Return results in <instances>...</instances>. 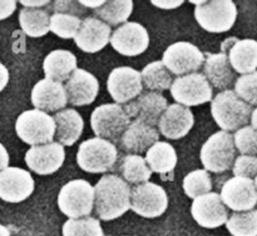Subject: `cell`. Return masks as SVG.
Here are the masks:
<instances>
[{
	"instance_id": "33",
	"label": "cell",
	"mask_w": 257,
	"mask_h": 236,
	"mask_svg": "<svg viewBox=\"0 0 257 236\" xmlns=\"http://www.w3.org/2000/svg\"><path fill=\"white\" fill-rule=\"evenodd\" d=\"M225 225L232 236H257V210L233 212Z\"/></svg>"
},
{
	"instance_id": "13",
	"label": "cell",
	"mask_w": 257,
	"mask_h": 236,
	"mask_svg": "<svg viewBox=\"0 0 257 236\" xmlns=\"http://www.w3.org/2000/svg\"><path fill=\"white\" fill-rule=\"evenodd\" d=\"M109 42L120 55L137 56L150 46V34L140 22H127L112 32Z\"/></svg>"
},
{
	"instance_id": "39",
	"label": "cell",
	"mask_w": 257,
	"mask_h": 236,
	"mask_svg": "<svg viewBox=\"0 0 257 236\" xmlns=\"http://www.w3.org/2000/svg\"><path fill=\"white\" fill-rule=\"evenodd\" d=\"M233 176L255 179L257 175V156L240 155L235 159L232 165Z\"/></svg>"
},
{
	"instance_id": "40",
	"label": "cell",
	"mask_w": 257,
	"mask_h": 236,
	"mask_svg": "<svg viewBox=\"0 0 257 236\" xmlns=\"http://www.w3.org/2000/svg\"><path fill=\"white\" fill-rule=\"evenodd\" d=\"M54 10L59 14H69L74 16L84 14V8L78 2H54Z\"/></svg>"
},
{
	"instance_id": "6",
	"label": "cell",
	"mask_w": 257,
	"mask_h": 236,
	"mask_svg": "<svg viewBox=\"0 0 257 236\" xmlns=\"http://www.w3.org/2000/svg\"><path fill=\"white\" fill-rule=\"evenodd\" d=\"M15 132L19 139L30 146L54 142L55 122L48 112L32 109L23 112L15 122Z\"/></svg>"
},
{
	"instance_id": "31",
	"label": "cell",
	"mask_w": 257,
	"mask_h": 236,
	"mask_svg": "<svg viewBox=\"0 0 257 236\" xmlns=\"http://www.w3.org/2000/svg\"><path fill=\"white\" fill-rule=\"evenodd\" d=\"M141 72L143 88L150 92H161L168 90L172 85V74L162 62H152L143 68Z\"/></svg>"
},
{
	"instance_id": "42",
	"label": "cell",
	"mask_w": 257,
	"mask_h": 236,
	"mask_svg": "<svg viewBox=\"0 0 257 236\" xmlns=\"http://www.w3.org/2000/svg\"><path fill=\"white\" fill-rule=\"evenodd\" d=\"M152 5L155 6L160 8V9H165V10H171V9H176V8L181 6L185 2L182 0H176V2H161V0H152Z\"/></svg>"
},
{
	"instance_id": "17",
	"label": "cell",
	"mask_w": 257,
	"mask_h": 236,
	"mask_svg": "<svg viewBox=\"0 0 257 236\" xmlns=\"http://www.w3.org/2000/svg\"><path fill=\"white\" fill-rule=\"evenodd\" d=\"M191 214L200 226L216 229L226 224L228 210L218 192H208L196 198L191 206Z\"/></svg>"
},
{
	"instance_id": "45",
	"label": "cell",
	"mask_w": 257,
	"mask_h": 236,
	"mask_svg": "<svg viewBox=\"0 0 257 236\" xmlns=\"http://www.w3.org/2000/svg\"><path fill=\"white\" fill-rule=\"evenodd\" d=\"M19 2L24 8H29V9H40V8L49 4L50 2H48V0H40V2H28V0H22V2Z\"/></svg>"
},
{
	"instance_id": "1",
	"label": "cell",
	"mask_w": 257,
	"mask_h": 236,
	"mask_svg": "<svg viewBox=\"0 0 257 236\" xmlns=\"http://www.w3.org/2000/svg\"><path fill=\"white\" fill-rule=\"evenodd\" d=\"M94 209L104 222L123 216L131 210V186L118 175H103L94 186Z\"/></svg>"
},
{
	"instance_id": "43",
	"label": "cell",
	"mask_w": 257,
	"mask_h": 236,
	"mask_svg": "<svg viewBox=\"0 0 257 236\" xmlns=\"http://www.w3.org/2000/svg\"><path fill=\"white\" fill-rule=\"evenodd\" d=\"M9 82V70L3 62H0V92L7 88Z\"/></svg>"
},
{
	"instance_id": "26",
	"label": "cell",
	"mask_w": 257,
	"mask_h": 236,
	"mask_svg": "<svg viewBox=\"0 0 257 236\" xmlns=\"http://www.w3.org/2000/svg\"><path fill=\"white\" fill-rule=\"evenodd\" d=\"M55 122V139L63 146H73L84 129L82 115L74 109H63L53 116Z\"/></svg>"
},
{
	"instance_id": "24",
	"label": "cell",
	"mask_w": 257,
	"mask_h": 236,
	"mask_svg": "<svg viewBox=\"0 0 257 236\" xmlns=\"http://www.w3.org/2000/svg\"><path fill=\"white\" fill-rule=\"evenodd\" d=\"M160 142V132L140 120H133L119 139V148L130 154L146 152L153 144Z\"/></svg>"
},
{
	"instance_id": "49",
	"label": "cell",
	"mask_w": 257,
	"mask_h": 236,
	"mask_svg": "<svg viewBox=\"0 0 257 236\" xmlns=\"http://www.w3.org/2000/svg\"><path fill=\"white\" fill-rule=\"evenodd\" d=\"M253 184H255V188H256V190H257V175H256L255 179H253Z\"/></svg>"
},
{
	"instance_id": "19",
	"label": "cell",
	"mask_w": 257,
	"mask_h": 236,
	"mask_svg": "<svg viewBox=\"0 0 257 236\" xmlns=\"http://www.w3.org/2000/svg\"><path fill=\"white\" fill-rule=\"evenodd\" d=\"M167 106V99L161 92H142L137 99L125 104L123 109L131 119L133 118L135 120H140L155 128Z\"/></svg>"
},
{
	"instance_id": "38",
	"label": "cell",
	"mask_w": 257,
	"mask_h": 236,
	"mask_svg": "<svg viewBox=\"0 0 257 236\" xmlns=\"http://www.w3.org/2000/svg\"><path fill=\"white\" fill-rule=\"evenodd\" d=\"M233 144H235L236 152L241 155H257V130L253 129L251 125L241 128L233 134Z\"/></svg>"
},
{
	"instance_id": "47",
	"label": "cell",
	"mask_w": 257,
	"mask_h": 236,
	"mask_svg": "<svg viewBox=\"0 0 257 236\" xmlns=\"http://www.w3.org/2000/svg\"><path fill=\"white\" fill-rule=\"evenodd\" d=\"M250 122H251V126H252L255 130H257V106L256 109H253L252 112H251Z\"/></svg>"
},
{
	"instance_id": "22",
	"label": "cell",
	"mask_w": 257,
	"mask_h": 236,
	"mask_svg": "<svg viewBox=\"0 0 257 236\" xmlns=\"http://www.w3.org/2000/svg\"><path fill=\"white\" fill-rule=\"evenodd\" d=\"M32 104L34 109L44 112H60L68 104L67 92L63 82L44 78L33 86Z\"/></svg>"
},
{
	"instance_id": "32",
	"label": "cell",
	"mask_w": 257,
	"mask_h": 236,
	"mask_svg": "<svg viewBox=\"0 0 257 236\" xmlns=\"http://www.w3.org/2000/svg\"><path fill=\"white\" fill-rule=\"evenodd\" d=\"M133 12L132 0H114V2H105L99 9L94 10V18L102 20L107 25H122L128 22Z\"/></svg>"
},
{
	"instance_id": "21",
	"label": "cell",
	"mask_w": 257,
	"mask_h": 236,
	"mask_svg": "<svg viewBox=\"0 0 257 236\" xmlns=\"http://www.w3.org/2000/svg\"><path fill=\"white\" fill-rule=\"evenodd\" d=\"M68 102L73 106H84L92 104L99 92L98 79L84 69H77L72 72L69 79L65 82Z\"/></svg>"
},
{
	"instance_id": "36",
	"label": "cell",
	"mask_w": 257,
	"mask_h": 236,
	"mask_svg": "<svg viewBox=\"0 0 257 236\" xmlns=\"http://www.w3.org/2000/svg\"><path fill=\"white\" fill-rule=\"evenodd\" d=\"M80 24H82V19L79 16L54 12L50 16L49 32H52L53 34L62 38V39H72V38L74 39L78 30H79Z\"/></svg>"
},
{
	"instance_id": "9",
	"label": "cell",
	"mask_w": 257,
	"mask_h": 236,
	"mask_svg": "<svg viewBox=\"0 0 257 236\" xmlns=\"http://www.w3.org/2000/svg\"><path fill=\"white\" fill-rule=\"evenodd\" d=\"M170 90L176 104L186 108L210 102L213 95L212 86L202 72L178 76L172 82Z\"/></svg>"
},
{
	"instance_id": "30",
	"label": "cell",
	"mask_w": 257,
	"mask_h": 236,
	"mask_svg": "<svg viewBox=\"0 0 257 236\" xmlns=\"http://www.w3.org/2000/svg\"><path fill=\"white\" fill-rule=\"evenodd\" d=\"M19 24L25 35L42 38L49 32L50 15L47 10L23 8L19 12Z\"/></svg>"
},
{
	"instance_id": "8",
	"label": "cell",
	"mask_w": 257,
	"mask_h": 236,
	"mask_svg": "<svg viewBox=\"0 0 257 236\" xmlns=\"http://www.w3.org/2000/svg\"><path fill=\"white\" fill-rule=\"evenodd\" d=\"M195 18L202 29L212 34L226 32L235 25L237 6L231 0H213L195 8Z\"/></svg>"
},
{
	"instance_id": "44",
	"label": "cell",
	"mask_w": 257,
	"mask_h": 236,
	"mask_svg": "<svg viewBox=\"0 0 257 236\" xmlns=\"http://www.w3.org/2000/svg\"><path fill=\"white\" fill-rule=\"evenodd\" d=\"M10 158L9 154H8V150L5 149L4 145L0 142V172H3L4 169H7L9 166Z\"/></svg>"
},
{
	"instance_id": "35",
	"label": "cell",
	"mask_w": 257,
	"mask_h": 236,
	"mask_svg": "<svg viewBox=\"0 0 257 236\" xmlns=\"http://www.w3.org/2000/svg\"><path fill=\"white\" fill-rule=\"evenodd\" d=\"M63 236H104L98 219L92 216L68 219L63 225Z\"/></svg>"
},
{
	"instance_id": "23",
	"label": "cell",
	"mask_w": 257,
	"mask_h": 236,
	"mask_svg": "<svg viewBox=\"0 0 257 236\" xmlns=\"http://www.w3.org/2000/svg\"><path fill=\"white\" fill-rule=\"evenodd\" d=\"M195 124V116L190 108L180 104L168 105L158 122V132L170 140L185 138Z\"/></svg>"
},
{
	"instance_id": "46",
	"label": "cell",
	"mask_w": 257,
	"mask_h": 236,
	"mask_svg": "<svg viewBox=\"0 0 257 236\" xmlns=\"http://www.w3.org/2000/svg\"><path fill=\"white\" fill-rule=\"evenodd\" d=\"M79 2L83 8H88V9L97 10V9H99V8L102 6L105 2H103V0H99V2H84V0H80V2Z\"/></svg>"
},
{
	"instance_id": "10",
	"label": "cell",
	"mask_w": 257,
	"mask_h": 236,
	"mask_svg": "<svg viewBox=\"0 0 257 236\" xmlns=\"http://www.w3.org/2000/svg\"><path fill=\"white\" fill-rule=\"evenodd\" d=\"M168 208V195L155 182H143L131 189V210L147 219L162 216Z\"/></svg>"
},
{
	"instance_id": "34",
	"label": "cell",
	"mask_w": 257,
	"mask_h": 236,
	"mask_svg": "<svg viewBox=\"0 0 257 236\" xmlns=\"http://www.w3.org/2000/svg\"><path fill=\"white\" fill-rule=\"evenodd\" d=\"M183 192L190 199L195 200L196 198L211 192L212 190V179L208 172L205 169L193 170L188 172L183 179Z\"/></svg>"
},
{
	"instance_id": "18",
	"label": "cell",
	"mask_w": 257,
	"mask_h": 236,
	"mask_svg": "<svg viewBox=\"0 0 257 236\" xmlns=\"http://www.w3.org/2000/svg\"><path fill=\"white\" fill-rule=\"evenodd\" d=\"M221 49V52L227 55L235 72L245 75L257 70V40L228 38Z\"/></svg>"
},
{
	"instance_id": "12",
	"label": "cell",
	"mask_w": 257,
	"mask_h": 236,
	"mask_svg": "<svg viewBox=\"0 0 257 236\" xmlns=\"http://www.w3.org/2000/svg\"><path fill=\"white\" fill-rule=\"evenodd\" d=\"M107 89L115 104H128L143 92L141 72L131 66L114 68L108 76Z\"/></svg>"
},
{
	"instance_id": "25",
	"label": "cell",
	"mask_w": 257,
	"mask_h": 236,
	"mask_svg": "<svg viewBox=\"0 0 257 236\" xmlns=\"http://www.w3.org/2000/svg\"><path fill=\"white\" fill-rule=\"evenodd\" d=\"M205 62H203V75L211 86L218 90H228V88L235 82L236 72H233L227 55L223 52H203Z\"/></svg>"
},
{
	"instance_id": "27",
	"label": "cell",
	"mask_w": 257,
	"mask_h": 236,
	"mask_svg": "<svg viewBox=\"0 0 257 236\" xmlns=\"http://www.w3.org/2000/svg\"><path fill=\"white\" fill-rule=\"evenodd\" d=\"M77 69V58L69 50H53L43 62V72L47 79L54 82H67Z\"/></svg>"
},
{
	"instance_id": "41",
	"label": "cell",
	"mask_w": 257,
	"mask_h": 236,
	"mask_svg": "<svg viewBox=\"0 0 257 236\" xmlns=\"http://www.w3.org/2000/svg\"><path fill=\"white\" fill-rule=\"evenodd\" d=\"M15 9H17V2H14V0L0 2V20H4L7 18L12 16Z\"/></svg>"
},
{
	"instance_id": "2",
	"label": "cell",
	"mask_w": 257,
	"mask_h": 236,
	"mask_svg": "<svg viewBox=\"0 0 257 236\" xmlns=\"http://www.w3.org/2000/svg\"><path fill=\"white\" fill-rule=\"evenodd\" d=\"M252 106L242 102L233 90H223L211 100V114L222 132H237L250 122Z\"/></svg>"
},
{
	"instance_id": "11",
	"label": "cell",
	"mask_w": 257,
	"mask_h": 236,
	"mask_svg": "<svg viewBox=\"0 0 257 236\" xmlns=\"http://www.w3.org/2000/svg\"><path fill=\"white\" fill-rule=\"evenodd\" d=\"M161 62L171 74L183 76L197 72L205 62V55L192 42H177L165 50Z\"/></svg>"
},
{
	"instance_id": "15",
	"label": "cell",
	"mask_w": 257,
	"mask_h": 236,
	"mask_svg": "<svg viewBox=\"0 0 257 236\" xmlns=\"http://www.w3.org/2000/svg\"><path fill=\"white\" fill-rule=\"evenodd\" d=\"M32 174L22 168L8 166L0 172V199L10 204L27 200L34 192Z\"/></svg>"
},
{
	"instance_id": "20",
	"label": "cell",
	"mask_w": 257,
	"mask_h": 236,
	"mask_svg": "<svg viewBox=\"0 0 257 236\" xmlns=\"http://www.w3.org/2000/svg\"><path fill=\"white\" fill-rule=\"evenodd\" d=\"M112 30L109 25L94 16L82 20L79 30L74 36V42L82 52L94 54L104 49L110 42Z\"/></svg>"
},
{
	"instance_id": "37",
	"label": "cell",
	"mask_w": 257,
	"mask_h": 236,
	"mask_svg": "<svg viewBox=\"0 0 257 236\" xmlns=\"http://www.w3.org/2000/svg\"><path fill=\"white\" fill-rule=\"evenodd\" d=\"M235 94L248 105L257 106V70L238 76L235 80Z\"/></svg>"
},
{
	"instance_id": "29",
	"label": "cell",
	"mask_w": 257,
	"mask_h": 236,
	"mask_svg": "<svg viewBox=\"0 0 257 236\" xmlns=\"http://www.w3.org/2000/svg\"><path fill=\"white\" fill-rule=\"evenodd\" d=\"M117 172L128 185H140L150 182L152 172L148 168L145 158L141 155L127 154L118 162Z\"/></svg>"
},
{
	"instance_id": "48",
	"label": "cell",
	"mask_w": 257,
	"mask_h": 236,
	"mask_svg": "<svg viewBox=\"0 0 257 236\" xmlns=\"http://www.w3.org/2000/svg\"><path fill=\"white\" fill-rule=\"evenodd\" d=\"M0 236H10L9 229L2 224H0Z\"/></svg>"
},
{
	"instance_id": "5",
	"label": "cell",
	"mask_w": 257,
	"mask_h": 236,
	"mask_svg": "<svg viewBox=\"0 0 257 236\" xmlns=\"http://www.w3.org/2000/svg\"><path fill=\"white\" fill-rule=\"evenodd\" d=\"M58 208L69 219H80L94 209V186L84 179L72 180L60 189Z\"/></svg>"
},
{
	"instance_id": "28",
	"label": "cell",
	"mask_w": 257,
	"mask_h": 236,
	"mask_svg": "<svg viewBox=\"0 0 257 236\" xmlns=\"http://www.w3.org/2000/svg\"><path fill=\"white\" fill-rule=\"evenodd\" d=\"M145 160L152 172L168 174L176 168L178 158L172 145L166 142H157L147 150Z\"/></svg>"
},
{
	"instance_id": "7",
	"label": "cell",
	"mask_w": 257,
	"mask_h": 236,
	"mask_svg": "<svg viewBox=\"0 0 257 236\" xmlns=\"http://www.w3.org/2000/svg\"><path fill=\"white\" fill-rule=\"evenodd\" d=\"M131 122L132 120L125 114L122 105L118 104L99 105L93 110L90 116V126L97 138L108 140L114 145L119 142Z\"/></svg>"
},
{
	"instance_id": "16",
	"label": "cell",
	"mask_w": 257,
	"mask_h": 236,
	"mask_svg": "<svg viewBox=\"0 0 257 236\" xmlns=\"http://www.w3.org/2000/svg\"><path fill=\"white\" fill-rule=\"evenodd\" d=\"M24 160L28 168L35 174L52 175L64 164V146L57 142L32 146L25 152Z\"/></svg>"
},
{
	"instance_id": "4",
	"label": "cell",
	"mask_w": 257,
	"mask_h": 236,
	"mask_svg": "<svg viewBox=\"0 0 257 236\" xmlns=\"http://www.w3.org/2000/svg\"><path fill=\"white\" fill-rule=\"evenodd\" d=\"M200 159L206 172L221 174L230 170L236 159L233 135L222 130L211 135L201 148Z\"/></svg>"
},
{
	"instance_id": "14",
	"label": "cell",
	"mask_w": 257,
	"mask_h": 236,
	"mask_svg": "<svg viewBox=\"0 0 257 236\" xmlns=\"http://www.w3.org/2000/svg\"><path fill=\"white\" fill-rule=\"evenodd\" d=\"M220 196L226 208L235 212H250L257 205V190L252 179L233 176L223 184Z\"/></svg>"
},
{
	"instance_id": "3",
	"label": "cell",
	"mask_w": 257,
	"mask_h": 236,
	"mask_svg": "<svg viewBox=\"0 0 257 236\" xmlns=\"http://www.w3.org/2000/svg\"><path fill=\"white\" fill-rule=\"evenodd\" d=\"M118 160V149L113 142L100 138H92L79 145L77 164L90 174H103L113 169Z\"/></svg>"
}]
</instances>
